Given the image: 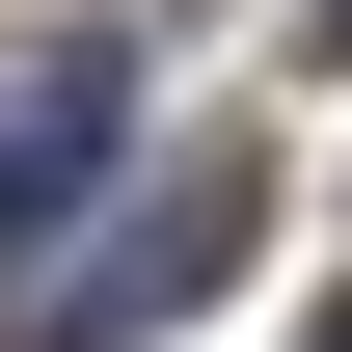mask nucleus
Listing matches in <instances>:
<instances>
[{"label": "nucleus", "instance_id": "f03ea898", "mask_svg": "<svg viewBox=\"0 0 352 352\" xmlns=\"http://www.w3.org/2000/svg\"><path fill=\"white\" fill-rule=\"evenodd\" d=\"M109 135H135V54H109V28H54L28 82H0V244H54V217H82V190H109Z\"/></svg>", "mask_w": 352, "mask_h": 352}, {"label": "nucleus", "instance_id": "f257e3e1", "mask_svg": "<svg viewBox=\"0 0 352 352\" xmlns=\"http://www.w3.org/2000/svg\"><path fill=\"white\" fill-rule=\"evenodd\" d=\"M244 244H271V135H217V163H163V190L109 217V271H82V298H54L28 352H135V325H190V298H217Z\"/></svg>", "mask_w": 352, "mask_h": 352}, {"label": "nucleus", "instance_id": "7ed1b4c3", "mask_svg": "<svg viewBox=\"0 0 352 352\" xmlns=\"http://www.w3.org/2000/svg\"><path fill=\"white\" fill-rule=\"evenodd\" d=\"M298 28H325V54H352V0H298Z\"/></svg>", "mask_w": 352, "mask_h": 352}]
</instances>
